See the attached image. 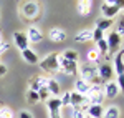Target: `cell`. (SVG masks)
Masks as SVG:
<instances>
[{"label": "cell", "mask_w": 124, "mask_h": 118, "mask_svg": "<svg viewBox=\"0 0 124 118\" xmlns=\"http://www.w3.org/2000/svg\"><path fill=\"white\" fill-rule=\"evenodd\" d=\"M40 67H41V70L51 72V73L60 72V55H56V53L46 55V57L43 58V62H40Z\"/></svg>", "instance_id": "cell-1"}, {"label": "cell", "mask_w": 124, "mask_h": 118, "mask_svg": "<svg viewBox=\"0 0 124 118\" xmlns=\"http://www.w3.org/2000/svg\"><path fill=\"white\" fill-rule=\"evenodd\" d=\"M81 75H83L81 80H85L86 83H89L91 87L101 83V78L98 77V70H96L94 65H85V67L81 68Z\"/></svg>", "instance_id": "cell-2"}, {"label": "cell", "mask_w": 124, "mask_h": 118, "mask_svg": "<svg viewBox=\"0 0 124 118\" xmlns=\"http://www.w3.org/2000/svg\"><path fill=\"white\" fill-rule=\"evenodd\" d=\"M121 7H123V2H119V0H109V2H104L103 3V15H104V18H113L116 17L119 12H121Z\"/></svg>", "instance_id": "cell-3"}, {"label": "cell", "mask_w": 124, "mask_h": 118, "mask_svg": "<svg viewBox=\"0 0 124 118\" xmlns=\"http://www.w3.org/2000/svg\"><path fill=\"white\" fill-rule=\"evenodd\" d=\"M86 100H88V103H91V105H101V101L104 100L103 87H99V85H93L91 90L88 91V95H86Z\"/></svg>", "instance_id": "cell-4"}, {"label": "cell", "mask_w": 124, "mask_h": 118, "mask_svg": "<svg viewBox=\"0 0 124 118\" xmlns=\"http://www.w3.org/2000/svg\"><path fill=\"white\" fill-rule=\"evenodd\" d=\"M106 42H108L109 53H117V52H119V47H121V35H117L116 32H111Z\"/></svg>", "instance_id": "cell-5"}, {"label": "cell", "mask_w": 124, "mask_h": 118, "mask_svg": "<svg viewBox=\"0 0 124 118\" xmlns=\"http://www.w3.org/2000/svg\"><path fill=\"white\" fill-rule=\"evenodd\" d=\"M60 72H63L65 75H76L78 72L76 62H68V60L60 57Z\"/></svg>", "instance_id": "cell-6"}, {"label": "cell", "mask_w": 124, "mask_h": 118, "mask_svg": "<svg viewBox=\"0 0 124 118\" xmlns=\"http://www.w3.org/2000/svg\"><path fill=\"white\" fill-rule=\"evenodd\" d=\"M46 103H48V110H50V118H61V115H60L61 100L56 97V98H50Z\"/></svg>", "instance_id": "cell-7"}, {"label": "cell", "mask_w": 124, "mask_h": 118, "mask_svg": "<svg viewBox=\"0 0 124 118\" xmlns=\"http://www.w3.org/2000/svg\"><path fill=\"white\" fill-rule=\"evenodd\" d=\"M38 3H35V2H27L25 5H23V9H22V13L27 17V18H37V15H38Z\"/></svg>", "instance_id": "cell-8"}, {"label": "cell", "mask_w": 124, "mask_h": 118, "mask_svg": "<svg viewBox=\"0 0 124 118\" xmlns=\"http://www.w3.org/2000/svg\"><path fill=\"white\" fill-rule=\"evenodd\" d=\"M13 42H15L17 48H20L22 52L28 48V43H30L27 33H23V32H15V33H13Z\"/></svg>", "instance_id": "cell-9"}, {"label": "cell", "mask_w": 124, "mask_h": 118, "mask_svg": "<svg viewBox=\"0 0 124 118\" xmlns=\"http://www.w3.org/2000/svg\"><path fill=\"white\" fill-rule=\"evenodd\" d=\"M103 91H104V97H108V98H116L119 93V87L116 82H108L103 87Z\"/></svg>", "instance_id": "cell-10"}, {"label": "cell", "mask_w": 124, "mask_h": 118, "mask_svg": "<svg viewBox=\"0 0 124 118\" xmlns=\"http://www.w3.org/2000/svg\"><path fill=\"white\" fill-rule=\"evenodd\" d=\"M46 83H48V78H46V77H41V75L33 77V78L30 80V90H31V91H38L40 88L46 87Z\"/></svg>", "instance_id": "cell-11"}, {"label": "cell", "mask_w": 124, "mask_h": 118, "mask_svg": "<svg viewBox=\"0 0 124 118\" xmlns=\"http://www.w3.org/2000/svg\"><path fill=\"white\" fill-rule=\"evenodd\" d=\"M85 103H88V100H86V97H83V95H79V93H70V105L73 107V108H79L81 105H85Z\"/></svg>", "instance_id": "cell-12"}, {"label": "cell", "mask_w": 124, "mask_h": 118, "mask_svg": "<svg viewBox=\"0 0 124 118\" xmlns=\"http://www.w3.org/2000/svg\"><path fill=\"white\" fill-rule=\"evenodd\" d=\"M27 37H28V42H31V43H40L43 40V35L37 27H30L27 32Z\"/></svg>", "instance_id": "cell-13"}, {"label": "cell", "mask_w": 124, "mask_h": 118, "mask_svg": "<svg viewBox=\"0 0 124 118\" xmlns=\"http://www.w3.org/2000/svg\"><path fill=\"white\" fill-rule=\"evenodd\" d=\"M113 72H114L113 67H109V65H106V63L104 65H99V68H98V77L101 80H106V82H108V80L113 77Z\"/></svg>", "instance_id": "cell-14"}, {"label": "cell", "mask_w": 124, "mask_h": 118, "mask_svg": "<svg viewBox=\"0 0 124 118\" xmlns=\"http://www.w3.org/2000/svg\"><path fill=\"white\" fill-rule=\"evenodd\" d=\"M86 111H88L89 118H103V115H104V110L101 105H89Z\"/></svg>", "instance_id": "cell-15"}, {"label": "cell", "mask_w": 124, "mask_h": 118, "mask_svg": "<svg viewBox=\"0 0 124 118\" xmlns=\"http://www.w3.org/2000/svg\"><path fill=\"white\" fill-rule=\"evenodd\" d=\"M123 57H124V50L117 52L116 53V58H114V70L117 75H123L124 73V62H123Z\"/></svg>", "instance_id": "cell-16"}, {"label": "cell", "mask_w": 124, "mask_h": 118, "mask_svg": "<svg viewBox=\"0 0 124 118\" xmlns=\"http://www.w3.org/2000/svg\"><path fill=\"white\" fill-rule=\"evenodd\" d=\"M48 37H50L51 42H63V40H66V33L61 28H51L50 33H48Z\"/></svg>", "instance_id": "cell-17"}, {"label": "cell", "mask_w": 124, "mask_h": 118, "mask_svg": "<svg viewBox=\"0 0 124 118\" xmlns=\"http://www.w3.org/2000/svg\"><path fill=\"white\" fill-rule=\"evenodd\" d=\"M75 88H76V93H79V95H83V97H86L88 95V91L91 90V85L89 83H86L85 80H76V85H75Z\"/></svg>", "instance_id": "cell-18"}, {"label": "cell", "mask_w": 124, "mask_h": 118, "mask_svg": "<svg viewBox=\"0 0 124 118\" xmlns=\"http://www.w3.org/2000/svg\"><path fill=\"white\" fill-rule=\"evenodd\" d=\"M22 57H23V60H25L27 63H30V65L38 63V57H37V53H35V52H31L30 48L23 50V52H22Z\"/></svg>", "instance_id": "cell-19"}, {"label": "cell", "mask_w": 124, "mask_h": 118, "mask_svg": "<svg viewBox=\"0 0 124 118\" xmlns=\"http://www.w3.org/2000/svg\"><path fill=\"white\" fill-rule=\"evenodd\" d=\"M91 2L89 0H81V2H78V12L83 15V17H86V15H89V12H91Z\"/></svg>", "instance_id": "cell-20"}, {"label": "cell", "mask_w": 124, "mask_h": 118, "mask_svg": "<svg viewBox=\"0 0 124 118\" xmlns=\"http://www.w3.org/2000/svg\"><path fill=\"white\" fill-rule=\"evenodd\" d=\"M46 88H48V91H50L51 95H55V97H56L58 93H60V83H58L56 80H53V78H48Z\"/></svg>", "instance_id": "cell-21"}, {"label": "cell", "mask_w": 124, "mask_h": 118, "mask_svg": "<svg viewBox=\"0 0 124 118\" xmlns=\"http://www.w3.org/2000/svg\"><path fill=\"white\" fill-rule=\"evenodd\" d=\"M111 25H113V20H109V18H99V20H98V23H96V28H99L101 32H104V30H108Z\"/></svg>", "instance_id": "cell-22"}, {"label": "cell", "mask_w": 124, "mask_h": 118, "mask_svg": "<svg viewBox=\"0 0 124 118\" xmlns=\"http://www.w3.org/2000/svg\"><path fill=\"white\" fill-rule=\"evenodd\" d=\"M75 40L79 42V43H85L88 40H91V32H89V30H83V32H79L76 37H75Z\"/></svg>", "instance_id": "cell-23"}, {"label": "cell", "mask_w": 124, "mask_h": 118, "mask_svg": "<svg viewBox=\"0 0 124 118\" xmlns=\"http://www.w3.org/2000/svg\"><path fill=\"white\" fill-rule=\"evenodd\" d=\"M103 118H119V108L117 107H109L108 110H104Z\"/></svg>", "instance_id": "cell-24"}, {"label": "cell", "mask_w": 124, "mask_h": 118, "mask_svg": "<svg viewBox=\"0 0 124 118\" xmlns=\"http://www.w3.org/2000/svg\"><path fill=\"white\" fill-rule=\"evenodd\" d=\"M61 58L68 60V62H78V53L75 50H65L63 55H61Z\"/></svg>", "instance_id": "cell-25"}, {"label": "cell", "mask_w": 124, "mask_h": 118, "mask_svg": "<svg viewBox=\"0 0 124 118\" xmlns=\"http://www.w3.org/2000/svg\"><path fill=\"white\" fill-rule=\"evenodd\" d=\"M96 50H98V53H103V55L109 52V48H108V42H106V38L96 43Z\"/></svg>", "instance_id": "cell-26"}, {"label": "cell", "mask_w": 124, "mask_h": 118, "mask_svg": "<svg viewBox=\"0 0 124 118\" xmlns=\"http://www.w3.org/2000/svg\"><path fill=\"white\" fill-rule=\"evenodd\" d=\"M0 118H15V115L8 107H2L0 108Z\"/></svg>", "instance_id": "cell-27"}, {"label": "cell", "mask_w": 124, "mask_h": 118, "mask_svg": "<svg viewBox=\"0 0 124 118\" xmlns=\"http://www.w3.org/2000/svg\"><path fill=\"white\" fill-rule=\"evenodd\" d=\"M91 40H94L96 43L98 42H101V40H104V37H103V32L99 28H94L93 32H91Z\"/></svg>", "instance_id": "cell-28"}, {"label": "cell", "mask_w": 124, "mask_h": 118, "mask_svg": "<svg viewBox=\"0 0 124 118\" xmlns=\"http://www.w3.org/2000/svg\"><path fill=\"white\" fill-rule=\"evenodd\" d=\"M27 100H28V103H38V101H40L38 93H37V91L28 90V93H27Z\"/></svg>", "instance_id": "cell-29"}, {"label": "cell", "mask_w": 124, "mask_h": 118, "mask_svg": "<svg viewBox=\"0 0 124 118\" xmlns=\"http://www.w3.org/2000/svg\"><path fill=\"white\" fill-rule=\"evenodd\" d=\"M37 93H38V98H40V100H43V101H45V100H48V97H50V91H48L46 87L40 88L38 91H37Z\"/></svg>", "instance_id": "cell-30"}, {"label": "cell", "mask_w": 124, "mask_h": 118, "mask_svg": "<svg viewBox=\"0 0 124 118\" xmlns=\"http://www.w3.org/2000/svg\"><path fill=\"white\" fill-rule=\"evenodd\" d=\"M88 60H89V62H98V60H99V53H98L96 48L88 52Z\"/></svg>", "instance_id": "cell-31"}, {"label": "cell", "mask_w": 124, "mask_h": 118, "mask_svg": "<svg viewBox=\"0 0 124 118\" xmlns=\"http://www.w3.org/2000/svg\"><path fill=\"white\" fill-rule=\"evenodd\" d=\"M61 100V107H70V91H66L65 95H63V98Z\"/></svg>", "instance_id": "cell-32"}, {"label": "cell", "mask_w": 124, "mask_h": 118, "mask_svg": "<svg viewBox=\"0 0 124 118\" xmlns=\"http://www.w3.org/2000/svg\"><path fill=\"white\" fill-rule=\"evenodd\" d=\"M117 87H119V90H123V93H124V73L123 75H117Z\"/></svg>", "instance_id": "cell-33"}, {"label": "cell", "mask_w": 124, "mask_h": 118, "mask_svg": "<svg viewBox=\"0 0 124 118\" xmlns=\"http://www.w3.org/2000/svg\"><path fill=\"white\" fill-rule=\"evenodd\" d=\"M116 33H117V35H121V33H123V35H124V17H123V20L119 22V25H117V30H116Z\"/></svg>", "instance_id": "cell-34"}, {"label": "cell", "mask_w": 124, "mask_h": 118, "mask_svg": "<svg viewBox=\"0 0 124 118\" xmlns=\"http://www.w3.org/2000/svg\"><path fill=\"white\" fill-rule=\"evenodd\" d=\"M73 117H75V118H85V115H83V110H81V108H75Z\"/></svg>", "instance_id": "cell-35"}, {"label": "cell", "mask_w": 124, "mask_h": 118, "mask_svg": "<svg viewBox=\"0 0 124 118\" xmlns=\"http://www.w3.org/2000/svg\"><path fill=\"white\" fill-rule=\"evenodd\" d=\"M8 47H10V45L7 43V42H2V43H0V55H2L5 50H8Z\"/></svg>", "instance_id": "cell-36"}, {"label": "cell", "mask_w": 124, "mask_h": 118, "mask_svg": "<svg viewBox=\"0 0 124 118\" xmlns=\"http://www.w3.org/2000/svg\"><path fill=\"white\" fill-rule=\"evenodd\" d=\"M20 118H33V117L30 115L28 111H25V110H23V111H20Z\"/></svg>", "instance_id": "cell-37"}, {"label": "cell", "mask_w": 124, "mask_h": 118, "mask_svg": "<svg viewBox=\"0 0 124 118\" xmlns=\"http://www.w3.org/2000/svg\"><path fill=\"white\" fill-rule=\"evenodd\" d=\"M5 73H7V67H5L3 63H0V77H3Z\"/></svg>", "instance_id": "cell-38"}, {"label": "cell", "mask_w": 124, "mask_h": 118, "mask_svg": "<svg viewBox=\"0 0 124 118\" xmlns=\"http://www.w3.org/2000/svg\"><path fill=\"white\" fill-rule=\"evenodd\" d=\"M2 42H3V38H2V35H0V43H2Z\"/></svg>", "instance_id": "cell-39"}, {"label": "cell", "mask_w": 124, "mask_h": 118, "mask_svg": "<svg viewBox=\"0 0 124 118\" xmlns=\"http://www.w3.org/2000/svg\"><path fill=\"white\" fill-rule=\"evenodd\" d=\"M123 62H124V57H123Z\"/></svg>", "instance_id": "cell-40"}, {"label": "cell", "mask_w": 124, "mask_h": 118, "mask_svg": "<svg viewBox=\"0 0 124 118\" xmlns=\"http://www.w3.org/2000/svg\"><path fill=\"white\" fill-rule=\"evenodd\" d=\"M85 118H89V117H85Z\"/></svg>", "instance_id": "cell-41"}]
</instances>
